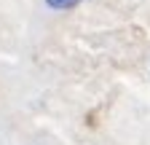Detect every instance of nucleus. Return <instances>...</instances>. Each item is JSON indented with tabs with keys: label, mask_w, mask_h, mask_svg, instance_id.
<instances>
[{
	"label": "nucleus",
	"mask_w": 150,
	"mask_h": 145,
	"mask_svg": "<svg viewBox=\"0 0 150 145\" xmlns=\"http://www.w3.org/2000/svg\"><path fill=\"white\" fill-rule=\"evenodd\" d=\"M43 3L51 11H72V8H78L83 0H43Z\"/></svg>",
	"instance_id": "nucleus-1"
}]
</instances>
